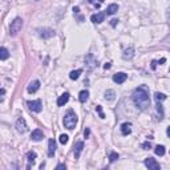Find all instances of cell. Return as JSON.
Segmentation results:
<instances>
[{"instance_id": "cell-34", "label": "cell", "mask_w": 170, "mask_h": 170, "mask_svg": "<svg viewBox=\"0 0 170 170\" xmlns=\"http://www.w3.org/2000/svg\"><path fill=\"white\" fill-rule=\"evenodd\" d=\"M166 19H167V21L170 23V8L167 9V12H166Z\"/></svg>"}, {"instance_id": "cell-37", "label": "cell", "mask_w": 170, "mask_h": 170, "mask_svg": "<svg viewBox=\"0 0 170 170\" xmlns=\"http://www.w3.org/2000/svg\"><path fill=\"white\" fill-rule=\"evenodd\" d=\"M73 12H75V13H78V12H80V8H78V7H75V8H73Z\"/></svg>"}, {"instance_id": "cell-3", "label": "cell", "mask_w": 170, "mask_h": 170, "mask_svg": "<svg viewBox=\"0 0 170 170\" xmlns=\"http://www.w3.org/2000/svg\"><path fill=\"white\" fill-rule=\"evenodd\" d=\"M21 28H23V19H21V17H16L15 20L11 23V25H9V35H11V36H16L21 31Z\"/></svg>"}, {"instance_id": "cell-36", "label": "cell", "mask_w": 170, "mask_h": 170, "mask_svg": "<svg viewBox=\"0 0 170 170\" xmlns=\"http://www.w3.org/2000/svg\"><path fill=\"white\" fill-rule=\"evenodd\" d=\"M155 66H157V61H155V60H153V61H152V69H155Z\"/></svg>"}, {"instance_id": "cell-18", "label": "cell", "mask_w": 170, "mask_h": 170, "mask_svg": "<svg viewBox=\"0 0 170 170\" xmlns=\"http://www.w3.org/2000/svg\"><path fill=\"white\" fill-rule=\"evenodd\" d=\"M117 11H118V4H111L106 9V13L108 15H114Z\"/></svg>"}, {"instance_id": "cell-14", "label": "cell", "mask_w": 170, "mask_h": 170, "mask_svg": "<svg viewBox=\"0 0 170 170\" xmlns=\"http://www.w3.org/2000/svg\"><path fill=\"white\" fill-rule=\"evenodd\" d=\"M121 133H122L124 136H128L132 133V124L130 122H124L122 125H121Z\"/></svg>"}, {"instance_id": "cell-35", "label": "cell", "mask_w": 170, "mask_h": 170, "mask_svg": "<svg viewBox=\"0 0 170 170\" xmlns=\"http://www.w3.org/2000/svg\"><path fill=\"white\" fill-rule=\"evenodd\" d=\"M117 21H118V20H117V19H113V20H111L112 27H114V25H116V24H117Z\"/></svg>"}, {"instance_id": "cell-40", "label": "cell", "mask_w": 170, "mask_h": 170, "mask_svg": "<svg viewBox=\"0 0 170 170\" xmlns=\"http://www.w3.org/2000/svg\"><path fill=\"white\" fill-rule=\"evenodd\" d=\"M166 133H167V136H169V137H170V126H169V128H167V130H166Z\"/></svg>"}, {"instance_id": "cell-13", "label": "cell", "mask_w": 170, "mask_h": 170, "mask_svg": "<svg viewBox=\"0 0 170 170\" xmlns=\"http://www.w3.org/2000/svg\"><path fill=\"white\" fill-rule=\"evenodd\" d=\"M39 88H40V81L35 80V81H32V83L28 85V92L29 93H36L37 90H39Z\"/></svg>"}, {"instance_id": "cell-24", "label": "cell", "mask_w": 170, "mask_h": 170, "mask_svg": "<svg viewBox=\"0 0 170 170\" xmlns=\"http://www.w3.org/2000/svg\"><path fill=\"white\" fill-rule=\"evenodd\" d=\"M154 97H155V100H157V101H160V102H161V101H164V100L166 99V96H165L164 93H160V92H157V93H155V94H154Z\"/></svg>"}, {"instance_id": "cell-31", "label": "cell", "mask_w": 170, "mask_h": 170, "mask_svg": "<svg viewBox=\"0 0 170 170\" xmlns=\"http://www.w3.org/2000/svg\"><path fill=\"white\" fill-rule=\"evenodd\" d=\"M142 148H143V150H149L150 148V142H145V143H142Z\"/></svg>"}, {"instance_id": "cell-19", "label": "cell", "mask_w": 170, "mask_h": 170, "mask_svg": "<svg viewBox=\"0 0 170 170\" xmlns=\"http://www.w3.org/2000/svg\"><path fill=\"white\" fill-rule=\"evenodd\" d=\"M9 57V52L6 47H1L0 48V59L1 60H7Z\"/></svg>"}, {"instance_id": "cell-7", "label": "cell", "mask_w": 170, "mask_h": 170, "mask_svg": "<svg viewBox=\"0 0 170 170\" xmlns=\"http://www.w3.org/2000/svg\"><path fill=\"white\" fill-rule=\"evenodd\" d=\"M39 36L41 39H51L52 36H55V31L53 29H49V28H43V29L37 31Z\"/></svg>"}, {"instance_id": "cell-22", "label": "cell", "mask_w": 170, "mask_h": 170, "mask_svg": "<svg viewBox=\"0 0 170 170\" xmlns=\"http://www.w3.org/2000/svg\"><path fill=\"white\" fill-rule=\"evenodd\" d=\"M27 158H28V161H29V164H33L35 160H36V153L35 152H28L27 153Z\"/></svg>"}, {"instance_id": "cell-5", "label": "cell", "mask_w": 170, "mask_h": 170, "mask_svg": "<svg viewBox=\"0 0 170 170\" xmlns=\"http://www.w3.org/2000/svg\"><path fill=\"white\" fill-rule=\"evenodd\" d=\"M145 165H146V167H149V170H160L161 169V165L155 161L154 158H152V157L145 158Z\"/></svg>"}, {"instance_id": "cell-33", "label": "cell", "mask_w": 170, "mask_h": 170, "mask_svg": "<svg viewBox=\"0 0 170 170\" xmlns=\"http://www.w3.org/2000/svg\"><path fill=\"white\" fill-rule=\"evenodd\" d=\"M84 137L85 138L89 137V129H85V132H84Z\"/></svg>"}, {"instance_id": "cell-15", "label": "cell", "mask_w": 170, "mask_h": 170, "mask_svg": "<svg viewBox=\"0 0 170 170\" xmlns=\"http://www.w3.org/2000/svg\"><path fill=\"white\" fill-rule=\"evenodd\" d=\"M69 100V93H64V94H61L59 97V100H57V106H64V105L68 102Z\"/></svg>"}, {"instance_id": "cell-8", "label": "cell", "mask_w": 170, "mask_h": 170, "mask_svg": "<svg viewBox=\"0 0 170 170\" xmlns=\"http://www.w3.org/2000/svg\"><path fill=\"white\" fill-rule=\"evenodd\" d=\"M55 153H56V141L53 140V138H51V140L48 141V157H53Z\"/></svg>"}, {"instance_id": "cell-27", "label": "cell", "mask_w": 170, "mask_h": 170, "mask_svg": "<svg viewBox=\"0 0 170 170\" xmlns=\"http://www.w3.org/2000/svg\"><path fill=\"white\" fill-rule=\"evenodd\" d=\"M59 141L63 143V145H65V143L68 142V136H66V134H61V136H60V138H59Z\"/></svg>"}, {"instance_id": "cell-28", "label": "cell", "mask_w": 170, "mask_h": 170, "mask_svg": "<svg viewBox=\"0 0 170 170\" xmlns=\"http://www.w3.org/2000/svg\"><path fill=\"white\" fill-rule=\"evenodd\" d=\"M157 111L160 112V118H162V116H164V112H162V105L160 101H157Z\"/></svg>"}, {"instance_id": "cell-20", "label": "cell", "mask_w": 170, "mask_h": 170, "mask_svg": "<svg viewBox=\"0 0 170 170\" xmlns=\"http://www.w3.org/2000/svg\"><path fill=\"white\" fill-rule=\"evenodd\" d=\"M81 75V69H77V71H72L71 73H69V78L71 80H77L78 77H80Z\"/></svg>"}, {"instance_id": "cell-39", "label": "cell", "mask_w": 170, "mask_h": 170, "mask_svg": "<svg viewBox=\"0 0 170 170\" xmlns=\"http://www.w3.org/2000/svg\"><path fill=\"white\" fill-rule=\"evenodd\" d=\"M165 61H166V59H161V60H160V64H164Z\"/></svg>"}, {"instance_id": "cell-10", "label": "cell", "mask_w": 170, "mask_h": 170, "mask_svg": "<svg viewBox=\"0 0 170 170\" xmlns=\"http://www.w3.org/2000/svg\"><path fill=\"white\" fill-rule=\"evenodd\" d=\"M104 19H105V13H104V12H99V13H94V15L90 16V20H92L94 24L102 23V21H104Z\"/></svg>"}, {"instance_id": "cell-6", "label": "cell", "mask_w": 170, "mask_h": 170, "mask_svg": "<svg viewBox=\"0 0 170 170\" xmlns=\"http://www.w3.org/2000/svg\"><path fill=\"white\" fill-rule=\"evenodd\" d=\"M16 130L19 132V133H25L27 132V124H25V120L23 118V117H20V118H17V121H16V125H15Z\"/></svg>"}, {"instance_id": "cell-21", "label": "cell", "mask_w": 170, "mask_h": 170, "mask_svg": "<svg viewBox=\"0 0 170 170\" xmlns=\"http://www.w3.org/2000/svg\"><path fill=\"white\" fill-rule=\"evenodd\" d=\"M154 153L157 155H164L165 154V146H162V145H157L154 149Z\"/></svg>"}, {"instance_id": "cell-38", "label": "cell", "mask_w": 170, "mask_h": 170, "mask_svg": "<svg viewBox=\"0 0 170 170\" xmlns=\"http://www.w3.org/2000/svg\"><path fill=\"white\" fill-rule=\"evenodd\" d=\"M104 68H105V69H109V68H111V64H109V63H106V64H105V65H104Z\"/></svg>"}, {"instance_id": "cell-12", "label": "cell", "mask_w": 170, "mask_h": 170, "mask_svg": "<svg viewBox=\"0 0 170 170\" xmlns=\"http://www.w3.org/2000/svg\"><path fill=\"white\" fill-rule=\"evenodd\" d=\"M31 138H32L33 141H41L43 138H44V133H43V130H40V129H35V130L32 132V134H31Z\"/></svg>"}, {"instance_id": "cell-2", "label": "cell", "mask_w": 170, "mask_h": 170, "mask_svg": "<svg viewBox=\"0 0 170 170\" xmlns=\"http://www.w3.org/2000/svg\"><path fill=\"white\" fill-rule=\"evenodd\" d=\"M76 124H77V116H76V113L73 111H69L64 116V126L71 130V129H73L76 126Z\"/></svg>"}, {"instance_id": "cell-25", "label": "cell", "mask_w": 170, "mask_h": 170, "mask_svg": "<svg viewBox=\"0 0 170 170\" xmlns=\"http://www.w3.org/2000/svg\"><path fill=\"white\" fill-rule=\"evenodd\" d=\"M116 160H118V153H116V152L111 153V155H109V161H111V162H114Z\"/></svg>"}, {"instance_id": "cell-4", "label": "cell", "mask_w": 170, "mask_h": 170, "mask_svg": "<svg viewBox=\"0 0 170 170\" xmlns=\"http://www.w3.org/2000/svg\"><path fill=\"white\" fill-rule=\"evenodd\" d=\"M28 108H29L32 112L35 113H40L43 111V104H41V100H35V101H28L27 102Z\"/></svg>"}, {"instance_id": "cell-16", "label": "cell", "mask_w": 170, "mask_h": 170, "mask_svg": "<svg viewBox=\"0 0 170 170\" xmlns=\"http://www.w3.org/2000/svg\"><path fill=\"white\" fill-rule=\"evenodd\" d=\"M134 56V48H128V49H125V51H124V55H122V57L125 60H130L132 57Z\"/></svg>"}, {"instance_id": "cell-11", "label": "cell", "mask_w": 170, "mask_h": 170, "mask_svg": "<svg viewBox=\"0 0 170 170\" xmlns=\"http://www.w3.org/2000/svg\"><path fill=\"white\" fill-rule=\"evenodd\" d=\"M83 149H84V142H83V141H78V142L75 145V149H73V154H75V158L76 160L80 157Z\"/></svg>"}, {"instance_id": "cell-30", "label": "cell", "mask_w": 170, "mask_h": 170, "mask_svg": "<svg viewBox=\"0 0 170 170\" xmlns=\"http://www.w3.org/2000/svg\"><path fill=\"white\" fill-rule=\"evenodd\" d=\"M4 94H6V89L1 88V90H0V101H3L4 100Z\"/></svg>"}, {"instance_id": "cell-17", "label": "cell", "mask_w": 170, "mask_h": 170, "mask_svg": "<svg viewBox=\"0 0 170 170\" xmlns=\"http://www.w3.org/2000/svg\"><path fill=\"white\" fill-rule=\"evenodd\" d=\"M88 97H89V92L88 90H81L80 94H78V100H80V102H87L88 101Z\"/></svg>"}, {"instance_id": "cell-9", "label": "cell", "mask_w": 170, "mask_h": 170, "mask_svg": "<svg viewBox=\"0 0 170 170\" xmlns=\"http://www.w3.org/2000/svg\"><path fill=\"white\" fill-rule=\"evenodd\" d=\"M126 78H128V75H125L124 72H118V73H116V75L113 76V81L117 84H122L126 81Z\"/></svg>"}, {"instance_id": "cell-1", "label": "cell", "mask_w": 170, "mask_h": 170, "mask_svg": "<svg viewBox=\"0 0 170 170\" xmlns=\"http://www.w3.org/2000/svg\"><path fill=\"white\" fill-rule=\"evenodd\" d=\"M133 101H134L136 106L140 111H145L150 106V96H149V89L145 85L138 87L133 92Z\"/></svg>"}, {"instance_id": "cell-32", "label": "cell", "mask_w": 170, "mask_h": 170, "mask_svg": "<svg viewBox=\"0 0 170 170\" xmlns=\"http://www.w3.org/2000/svg\"><path fill=\"white\" fill-rule=\"evenodd\" d=\"M61 169L65 170V169H66V166H65L64 164H60V165H57V166H56V170H61Z\"/></svg>"}, {"instance_id": "cell-26", "label": "cell", "mask_w": 170, "mask_h": 170, "mask_svg": "<svg viewBox=\"0 0 170 170\" xmlns=\"http://www.w3.org/2000/svg\"><path fill=\"white\" fill-rule=\"evenodd\" d=\"M89 3L93 4V6H96L97 8H99V7L101 6L102 3H104V0H89Z\"/></svg>"}, {"instance_id": "cell-23", "label": "cell", "mask_w": 170, "mask_h": 170, "mask_svg": "<svg viewBox=\"0 0 170 170\" xmlns=\"http://www.w3.org/2000/svg\"><path fill=\"white\" fill-rule=\"evenodd\" d=\"M105 99L109 100V101L114 100V90H106L105 92Z\"/></svg>"}, {"instance_id": "cell-29", "label": "cell", "mask_w": 170, "mask_h": 170, "mask_svg": "<svg viewBox=\"0 0 170 170\" xmlns=\"http://www.w3.org/2000/svg\"><path fill=\"white\" fill-rule=\"evenodd\" d=\"M96 111L99 112V114H100V117H101V118H105V114L102 113V108H101V105H97V106H96Z\"/></svg>"}]
</instances>
